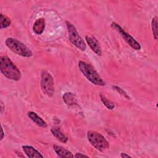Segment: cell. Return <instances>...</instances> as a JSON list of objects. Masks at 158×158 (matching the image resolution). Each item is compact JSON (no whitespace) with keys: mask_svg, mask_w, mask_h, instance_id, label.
<instances>
[{"mask_svg":"<svg viewBox=\"0 0 158 158\" xmlns=\"http://www.w3.org/2000/svg\"><path fill=\"white\" fill-rule=\"evenodd\" d=\"M0 70L2 75L14 81H19L21 78V73L16 65L7 56L0 57Z\"/></svg>","mask_w":158,"mask_h":158,"instance_id":"obj_1","label":"cell"},{"mask_svg":"<svg viewBox=\"0 0 158 158\" xmlns=\"http://www.w3.org/2000/svg\"><path fill=\"white\" fill-rule=\"evenodd\" d=\"M78 67L83 75L93 84L98 86H104L106 85L98 72L90 64L83 61H79Z\"/></svg>","mask_w":158,"mask_h":158,"instance_id":"obj_2","label":"cell"},{"mask_svg":"<svg viewBox=\"0 0 158 158\" xmlns=\"http://www.w3.org/2000/svg\"><path fill=\"white\" fill-rule=\"evenodd\" d=\"M6 46L14 53L25 57H31V51L21 41L12 38H8L6 40Z\"/></svg>","mask_w":158,"mask_h":158,"instance_id":"obj_3","label":"cell"},{"mask_svg":"<svg viewBox=\"0 0 158 158\" xmlns=\"http://www.w3.org/2000/svg\"><path fill=\"white\" fill-rule=\"evenodd\" d=\"M88 139L91 144L99 151H104L109 147V142L100 133L89 130L87 132Z\"/></svg>","mask_w":158,"mask_h":158,"instance_id":"obj_4","label":"cell"},{"mask_svg":"<svg viewBox=\"0 0 158 158\" xmlns=\"http://www.w3.org/2000/svg\"><path fill=\"white\" fill-rule=\"evenodd\" d=\"M66 24L68 30L69 41L78 49L83 51H85L86 49V44L84 40L78 35L75 27L69 22H66Z\"/></svg>","mask_w":158,"mask_h":158,"instance_id":"obj_5","label":"cell"},{"mask_svg":"<svg viewBox=\"0 0 158 158\" xmlns=\"http://www.w3.org/2000/svg\"><path fill=\"white\" fill-rule=\"evenodd\" d=\"M41 87L43 92L51 97L54 94V81L52 75L46 70L41 72Z\"/></svg>","mask_w":158,"mask_h":158,"instance_id":"obj_6","label":"cell"},{"mask_svg":"<svg viewBox=\"0 0 158 158\" xmlns=\"http://www.w3.org/2000/svg\"><path fill=\"white\" fill-rule=\"evenodd\" d=\"M111 27L112 28L117 30L122 36L123 40L134 49L135 50H140L141 45L140 44L134 39L130 34L127 33L119 25L116 23L115 22H112L111 23Z\"/></svg>","mask_w":158,"mask_h":158,"instance_id":"obj_7","label":"cell"},{"mask_svg":"<svg viewBox=\"0 0 158 158\" xmlns=\"http://www.w3.org/2000/svg\"><path fill=\"white\" fill-rule=\"evenodd\" d=\"M86 41L91 49L93 51H94L97 55L101 56V48L99 44V42L98 40L93 36H86L85 37Z\"/></svg>","mask_w":158,"mask_h":158,"instance_id":"obj_8","label":"cell"},{"mask_svg":"<svg viewBox=\"0 0 158 158\" xmlns=\"http://www.w3.org/2000/svg\"><path fill=\"white\" fill-rule=\"evenodd\" d=\"M22 149L25 154L30 158H38V157H43L40 152H38L36 149H35L33 146H23Z\"/></svg>","mask_w":158,"mask_h":158,"instance_id":"obj_9","label":"cell"},{"mask_svg":"<svg viewBox=\"0 0 158 158\" xmlns=\"http://www.w3.org/2000/svg\"><path fill=\"white\" fill-rule=\"evenodd\" d=\"M53 149L58 156L60 157H73L74 156L70 151L65 149L62 146L54 144Z\"/></svg>","mask_w":158,"mask_h":158,"instance_id":"obj_10","label":"cell"},{"mask_svg":"<svg viewBox=\"0 0 158 158\" xmlns=\"http://www.w3.org/2000/svg\"><path fill=\"white\" fill-rule=\"evenodd\" d=\"M45 28V20L43 18H40L36 20L33 26V30L37 35H41Z\"/></svg>","mask_w":158,"mask_h":158,"instance_id":"obj_11","label":"cell"},{"mask_svg":"<svg viewBox=\"0 0 158 158\" xmlns=\"http://www.w3.org/2000/svg\"><path fill=\"white\" fill-rule=\"evenodd\" d=\"M28 116L37 125L41 127H44V128L47 127L46 123L40 117H39L37 115V114H36L35 112H32V111L28 112Z\"/></svg>","mask_w":158,"mask_h":158,"instance_id":"obj_12","label":"cell"},{"mask_svg":"<svg viewBox=\"0 0 158 158\" xmlns=\"http://www.w3.org/2000/svg\"><path fill=\"white\" fill-rule=\"evenodd\" d=\"M51 131L52 135L54 137H56L59 141H60L62 143H65L67 141V140H68L67 137L59 129H58L57 128H52L51 130Z\"/></svg>","mask_w":158,"mask_h":158,"instance_id":"obj_13","label":"cell"},{"mask_svg":"<svg viewBox=\"0 0 158 158\" xmlns=\"http://www.w3.org/2000/svg\"><path fill=\"white\" fill-rule=\"evenodd\" d=\"M64 101L68 105H74L77 103V99L75 96L72 93H65L63 95Z\"/></svg>","mask_w":158,"mask_h":158,"instance_id":"obj_14","label":"cell"},{"mask_svg":"<svg viewBox=\"0 0 158 158\" xmlns=\"http://www.w3.org/2000/svg\"><path fill=\"white\" fill-rule=\"evenodd\" d=\"M10 23L11 22H10V19L7 17L3 15L2 14H0V28H1V29L8 27L10 25Z\"/></svg>","mask_w":158,"mask_h":158,"instance_id":"obj_15","label":"cell"},{"mask_svg":"<svg viewBox=\"0 0 158 158\" xmlns=\"http://www.w3.org/2000/svg\"><path fill=\"white\" fill-rule=\"evenodd\" d=\"M100 98L101 99V101L102 102V103L104 104V106L109 109H113L115 107V106L113 102H112L110 101H109V99H107L106 98V97L102 94V93L100 94Z\"/></svg>","mask_w":158,"mask_h":158,"instance_id":"obj_16","label":"cell"},{"mask_svg":"<svg viewBox=\"0 0 158 158\" xmlns=\"http://www.w3.org/2000/svg\"><path fill=\"white\" fill-rule=\"evenodd\" d=\"M151 27H152L153 36L155 40H157V17H154L152 19Z\"/></svg>","mask_w":158,"mask_h":158,"instance_id":"obj_17","label":"cell"},{"mask_svg":"<svg viewBox=\"0 0 158 158\" xmlns=\"http://www.w3.org/2000/svg\"><path fill=\"white\" fill-rule=\"evenodd\" d=\"M113 87V88H114V89H115L120 94H121L122 96H123L124 98H127V99H130V97H129V96L127 94V93L123 90V89H122L121 88H120V87H118V86H115V85H114V86H112Z\"/></svg>","mask_w":158,"mask_h":158,"instance_id":"obj_18","label":"cell"},{"mask_svg":"<svg viewBox=\"0 0 158 158\" xmlns=\"http://www.w3.org/2000/svg\"><path fill=\"white\" fill-rule=\"evenodd\" d=\"M75 157H88V156H86V155H85V154H83L81 153H76V154L74 156Z\"/></svg>","mask_w":158,"mask_h":158,"instance_id":"obj_19","label":"cell"},{"mask_svg":"<svg viewBox=\"0 0 158 158\" xmlns=\"http://www.w3.org/2000/svg\"><path fill=\"white\" fill-rule=\"evenodd\" d=\"M120 157H123V158H125V157H131L130 156H129V155H128V154H127L125 153H121Z\"/></svg>","mask_w":158,"mask_h":158,"instance_id":"obj_20","label":"cell"},{"mask_svg":"<svg viewBox=\"0 0 158 158\" xmlns=\"http://www.w3.org/2000/svg\"><path fill=\"white\" fill-rule=\"evenodd\" d=\"M4 138V132H3V129L2 127H1V140H2Z\"/></svg>","mask_w":158,"mask_h":158,"instance_id":"obj_21","label":"cell"}]
</instances>
